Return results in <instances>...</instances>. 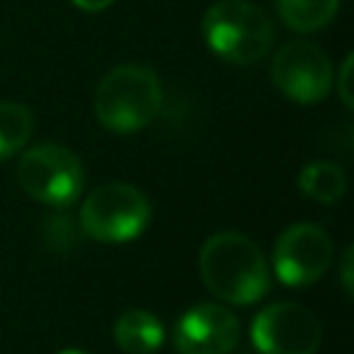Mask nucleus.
I'll use <instances>...</instances> for the list:
<instances>
[{"instance_id": "f257e3e1", "label": "nucleus", "mask_w": 354, "mask_h": 354, "mask_svg": "<svg viewBox=\"0 0 354 354\" xmlns=\"http://www.w3.org/2000/svg\"><path fill=\"white\" fill-rule=\"evenodd\" d=\"M207 290L230 304H254L268 290V266L260 246L241 232H216L199 252Z\"/></svg>"}, {"instance_id": "f03ea898", "label": "nucleus", "mask_w": 354, "mask_h": 354, "mask_svg": "<svg viewBox=\"0 0 354 354\" xmlns=\"http://www.w3.org/2000/svg\"><path fill=\"white\" fill-rule=\"evenodd\" d=\"M160 80L152 69L124 64L111 69L94 94V111L105 130L136 133L147 127L160 108Z\"/></svg>"}, {"instance_id": "7ed1b4c3", "label": "nucleus", "mask_w": 354, "mask_h": 354, "mask_svg": "<svg viewBox=\"0 0 354 354\" xmlns=\"http://www.w3.org/2000/svg\"><path fill=\"white\" fill-rule=\"evenodd\" d=\"M202 33L207 47L232 64H254L274 44V22L246 0H218L205 11Z\"/></svg>"}, {"instance_id": "20e7f679", "label": "nucleus", "mask_w": 354, "mask_h": 354, "mask_svg": "<svg viewBox=\"0 0 354 354\" xmlns=\"http://www.w3.org/2000/svg\"><path fill=\"white\" fill-rule=\"evenodd\" d=\"M149 199L130 183H105L94 188L80 207V230L102 243L138 238L149 224Z\"/></svg>"}, {"instance_id": "39448f33", "label": "nucleus", "mask_w": 354, "mask_h": 354, "mask_svg": "<svg viewBox=\"0 0 354 354\" xmlns=\"http://www.w3.org/2000/svg\"><path fill=\"white\" fill-rule=\"evenodd\" d=\"M17 180L28 196L50 207H69L83 185L86 169L80 158L61 144H39L22 152Z\"/></svg>"}, {"instance_id": "423d86ee", "label": "nucleus", "mask_w": 354, "mask_h": 354, "mask_svg": "<svg viewBox=\"0 0 354 354\" xmlns=\"http://www.w3.org/2000/svg\"><path fill=\"white\" fill-rule=\"evenodd\" d=\"M252 343L260 354H315L321 346V321L299 301H277L257 313Z\"/></svg>"}, {"instance_id": "0eeeda50", "label": "nucleus", "mask_w": 354, "mask_h": 354, "mask_svg": "<svg viewBox=\"0 0 354 354\" xmlns=\"http://www.w3.org/2000/svg\"><path fill=\"white\" fill-rule=\"evenodd\" d=\"M274 86L299 105L321 102L332 88V64L313 41H288L271 64Z\"/></svg>"}, {"instance_id": "6e6552de", "label": "nucleus", "mask_w": 354, "mask_h": 354, "mask_svg": "<svg viewBox=\"0 0 354 354\" xmlns=\"http://www.w3.org/2000/svg\"><path fill=\"white\" fill-rule=\"evenodd\" d=\"M332 266V241L329 235L310 221L290 224L274 246V271L282 285L304 288L324 277Z\"/></svg>"}, {"instance_id": "1a4fd4ad", "label": "nucleus", "mask_w": 354, "mask_h": 354, "mask_svg": "<svg viewBox=\"0 0 354 354\" xmlns=\"http://www.w3.org/2000/svg\"><path fill=\"white\" fill-rule=\"evenodd\" d=\"M241 324L221 304H196L180 315L174 326V348L180 354H230L238 346Z\"/></svg>"}, {"instance_id": "9d476101", "label": "nucleus", "mask_w": 354, "mask_h": 354, "mask_svg": "<svg viewBox=\"0 0 354 354\" xmlns=\"http://www.w3.org/2000/svg\"><path fill=\"white\" fill-rule=\"evenodd\" d=\"M113 337L127 354H155L163 343V326L158 315L147 310H127L113 324Z\"/></svg>"}, {"instance_id": "9b49d317", "label": "nucleus", "mask_w": 354, "mask_h": 354, "mask_svg": "<svg viewBox=\"0 0 354 354\" xmlns=\"http://www.w3.org/2000/svg\"><path fill=\"white\" fill-rule=\"evenodd\" d=\"M340 0H277L282 22L296 33H315L337 14Z\"/></svg>"}, {"instance_id": "f8f14e48", "label": "nucleus", "mask_w": 354, "mask_h": 354, "mask_svg": "<svg viewBox=\"0 0 354 354\" xmlns=\"http://www.w3.org/2000/svg\"><path fill=\"white\" fill-rule=\"evenodd\" d=\"M299 188L304 196L318 202H337L346 194V174L329 160H313L299 174Z\"/></svg>"}, {"instance_id": "ddd939ff", "label": "nucleus", "mask_w": 354, "mask_h": 354, "mask_svg": "<svg viewBox=\"0 0 354 354\" xmlns=\"http://www.w3.org/2000/svg\"><path fill=\"white\" fill-rule=\"evenodd\" d=\"M33 133V113L14 100H0V160L17 155Z\"/></svg>"}, {"instance_id": "4468645a", "label": "nucleus", "mask_w": 354, "mask_h": 354, "mask_svg": "<svg viewBox=\"0 0 354 354\" xmlns=\"http://www.w3.org/2000/svg\"><path fill=\"white\" fill-rule=\"evenodd\" d=\"M348 80H351V55L343 61L340 66V75H337V91H340V100L346 108H351V91H348Z\"/></svg>"}, {"instance_id": "2eb2a0df", "label": "nucleus", "mask_w": 354, "mask_h": 354, "mask_svg": "<svg viewBox=\"0 0 354 354\" xmlns=\"http://www.w3.org/2000/svg\"><path fill=\"white\" fill-rule=\"evenodd\" d=\"M340 282H343V290L351 296V290H354V279H351V246H346V252L340 257Z\"/></svg>"}, {"instance_id": "dca6fc26", "label": "nucleus", "mask_w": 354, "mask_h": 354, "mask_svg": "<svg viewBox=\"0 0 354 354\" xmlns=\"http://www.w3.org/2000/svg\"><path fill=\"white\" fill-rule=\"evenodd\" d=\"M72 3H75L80 11H91V14H94V11H102V8H108L113 0H72Z\"/></svg>"}, {"instance_id": "f3484780", "label": "nucleus", "mask_w": 354, "mask_h": 354, "mask_svg": "<svg viewBox=\"0 0 354 354\" xmlns=\"http://www.w3.org/2000/svg\"><path fill=\"white\" fill-rule=\"evenodd\" d=\"M61 354H83V351H75V348H69V351H61Z\"/></svg>"}]
</instances>
